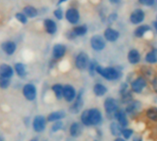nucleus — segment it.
<instances>
[{
    "mask_svg": "<svg viewBox=\"0 0 157 141\" xmlns=\"http://www.w3.org/2000/svg\"><path fill=\"white\" fill-rule=\"evenodd\" d=\"M103 121V114L97 108L84 110L81 115V124L85 126L99 125Z\"/></svg>",
    "mask_w": 157,
    "mask_h": 141,
    "instance_id": "nucleus-1",
    "label": "nucleus"
},
{
    "mask_svg": "<svg viewBox=\"0 0 157 141\" xmlns=\"http://www.w3.org/2000/svg\"><path fill=\"white\" fill-rule=\"evenodd\" d=\"M95 73L100 75L102 78L108 81H115L119 80L122 77V72L117 67L114 66H107L104 67L101 65H97L95 68Z\"/></svg>",
    "mask_w": 157,
    "mask_h": 141,
    "instance_id": "nucleus-2",
    "label": "nucleus"
},
{
    "mask_svg": "<svg viewBox=\"0 0 157 141\" xmlns=\"http://www.w3.org/2000/svg\"><path fill=\"white\" fill-rule=\"evenodd\" d=\"M64 19L71 25H78L81 20V12L77 7L70 6L64 12Z\"/></svg>",
    "mask_w": 157,
    "mask_h": 141,
    "instance_id": "nucleus-3",
    "label": "nucleus"
},
{
    "mask_svg": "<svg viewBox=\"0 0 157 141\" xmlns=\"http://www.w3.org/2000/svg\"><path fill=\"white\" fill-rule=\"evenodd\" d=\"M104 108H105V111L106 113L107 118H109V119L114 118L115 113L119 109L118 108V102L116 99H114L112 97H108L104 102Z\"/></svg>",
    "mask_w": 157,
    "mask_h": 141,
    "instance_id": "nucleus-4",
    "label": "nucleus"
},
{
    "mask_svg": "<svg viewBox=\"0 0 157 141\" xmlns=\"http://www.w3.org/2000/svg\"><path fill=\"white\" fill-rule=\"evenodd\" d=\"M73 103L70 105L68 112L72 114H78V113H81L83 105H84V102H83V91L81 90L80 92L77 93V96L75 98V100L72 102Z\"/></svg>",
    "mask_w": 157,
    "mask_h": 141,
    "instance_id": "nucleus-5",
    "label": "nucleus"
},
{
    "mask_svg": "<svg viewBox=\"0 0 157 141\" xmlns=\"http://www.w3.org/2000/svg\"><path fill=\"white\" fill-rule=\"evenodd\" d=\"M90 45L92 49L95 52H102L105 50L106 46V42L103 35L100 34H94L90 39Z\"/></svg>",
    "mask_w": 157,
    "mask_h": 141,
    "instance_id": "nucleus-6",
    "label": "nucleus"
},
{
    "mask_svg": "<svg viewBox=\"0 0 157 141\" xmlns=\"http://www.w3.org/2000/svg\"><path fill=\"white\" fill-rule=\"evenodd\" d=\"M90 62V57L87 53L85 52H80L75 57V66L77 69L81 70H85L88 67Z\"/></svg>",
    "mask_w": 157,
    "mask_h": 141,
    "instance_id": "nucleus-7",
    "label": "nucleus"
},
{
    "mask_svg": "<svg viewBox=\"0 0 157 141\" xmlns=\"http://www.w3.org/2000/svg\"><path fill=\"white\" fill-rule=\"evenodd\" d=\"M146 86H147V80H146V79L143 76L137 77L130 83L131 91L134 92V93H137V94L141 93L142 91L146 88Z\"/></svg>",
    "mask_w": 157,
    "mask_h": 141,
    "instance_id": "nucleus-8",
    "label": "nucleus"
},
{
    "mask_svg": "<svg viewBox=\"0 0 157 141\" xmlns=\"http://www.w3.org/2000/svg\"><path fill=\"white\" fill-rule=\"evenodd\" d=\"M67 46L63 43H56L52 48V59L55 61L61 60L67 54Z\"/></svg>",
    "mask_w": 157,
    "mask_h": 141,
    "instance_id": "nucleus-9",
    "label": "nucleus"
},
{
    "mask_svg": "<svg viewBox=\"0 0 157 141\" xmlns=\"http://www.w3.org/2000/svg\"><path fill=\"white\" fill-rule=\"evenodd\" d=\"M22 94L26 100L32 102L36 99L37 96V90L36 87L32 83H27L22 88Z\"/></svg>",
    "mask_w": 157,
    "mask_h": 141,
    "instance_id": "nucleus-10",
    "label": "nucleus"
},
{
    "mask_svg": "<svg viewBox=\"0 0 157 141\" xmlns=\"http://www.w3.org/2000/svg\"><path fill=\"white\" fill-rule=\"evenodd\" d=\"M46 119L44 115H36L33 120V128L36 133H42L46 127Z\"/></svg>",
    "mask_w": 157,
    "mask_h": 141,
    "instance_id": "nucleus-11",
    "label": "nucleus"
},
{
    "mask_svg": "<svg viewBox=\"0 0 157 141\" xmlns=\"http://www.w3.org/2000/svg\"><path fill=\"white\" fill-rule=\"evenodd\" d=\"M103 37L105 38V42H108V43H115L117 42L119 37H120V33L117 30L108 26L105 31H104V34H103Z\"/></svg>",
    "mask_w": 157,
    "mask_h": 141,
    "instance_id": "nucleus-12",
    "label": "nucleus"
},
{
    "mask_svg": "<svg viewBox=\"0 0 157 141\" xmlns=\"http://www.w3.org/2000/svg\"><path fill=\"white\" fill-rule=\"evenodd\" d=\"M43 27L44 32L49 35H55L57 32V24L51 18H45L43 20Z\"/></svg>",
    "mask_w": 157,
    "mask_h": 141,
    "instance_id": "nucleus-13",
    "label": "nucleus"
},
{
    "mask_svg": "<svg viewBox=\"0 0 157 141\" xmlns=\"http://www.w3.org/2000/svg\"><path fill=\"white\" fill-rule=\"evenodd\" d=\"M77 96V91L75 88L70 85L67 84L63 86V98L67 102H72Z\"/></svg>",
    "mask_w": 157,
    "mask_h": 141,
    "instance_id": "nucleus-14",
    "label": "nucleus"
},
{
    "mask_svg": "<svg viewBox=\"0 0 157 141\" xmlns=\"http://www.w3.org/2000/svg\"><path fill=\"white\" fill-rule=\"evenodd\" d=\"M145 19V13L141 9H137L133 10L129 16V21L133 25H139L141 22H143Z\"/></svg>",
    "mask_w": 157,
    "mask_h": 141,
    "instance_id": "nucleus-15",
    "label": "nucleus"
},
{
    "mask_svg": "<svg viewBox=\"0 0 157 141\" xmlns=\"http://www.w3.org/2000/svg\"><path fill=\"white\" fill-rule=\"evenodd\" d=\"M1 50L7 55H13L17 51V43L12 40L5 41L1 43Z\"/></svg>",
    "mask_w": 157,
    "mask_h": 141,
    "instance_id": "nucleus-16",
    "label": "nucleus"
},
{
    "mask_svg": "<svg viewBox=\"0 0 157 141\" xmlns=\"http://www.w3.org/2000/svg\"><path fill=\"white\" fill-rule=\"evenodd\" d=\"M114 119L116 120V122H117L123 128L128 127V116L127 113L124 110L122 109H118L115 114H114Z\"/></svg>",
    "mask_w": 157,
    "mask_h": 141,
    "instance_id": "nucleus-17",
    "label": "nucleus"
},
{
    "mask_svg": "<svg viewBox=\"0 0 157 141\" xmlns=\"http://www.w3.org/2000/svg\"><path fill=\"white\" fill-rule=\"evenodd\" d=\"M14 68L7 64V63H2L0 64V77L7 78V79H11L14 75Z\"/></svg>",
    "mask_w": 157,
    "mask_h": 141,
    "instance_id": "nucleus-18",
    "label": "nucleus"
},
{
    "mask_svg": "<svg viewBox=\"0 0 157 141\" xmlns=\"http://www.w3.org/2000/svg\"><path fill=\"white\" fill-rule=\"evenodd\" d=\"M140 109H141V102L140 101L133 100L129 103L127 104V106H126L124 111L126 112L127 114H135Z\"/></svg>",
    "mask_w": 157,
    "mask_h": 141,
    "instance_id": "nucleus-19",
    "label": "nucleus"
},
{
    "mask_svg": "<svg viewBox=\"0 0 157 141\" xmlns=\"http://www.w3.org/2000/svg\"><path fill=\"white\" fill-rule=\"evenodd\" d=\"M83 132V125L78 122H73L69 126V135L72 137H78Z\"/></svg>",
    "mask_w": 157,
    "mask_h": 141,
    "instance_id": "nucleus-20",
    "label": "nucleus"
},
{
    "mask_svg": "<svg viewBox=\"0 0 157 141\" xmlns=\"http://www.w3.org/2000/svg\"><path fill=\"white\" fill-rule=\"evenodd\" d=\"M21 12L24 13L28 19H34V18H36L39 15L38 9L35 8L33 5H26V6H24L22 10H21Z\"/></svg>",
    "mask_w": 157,
    "mask_h": 141,
    "instance_id": "nucleus-21",
    "label": "nucleus"
},
{
    "mask_svg": "<svg viewBox=\"0 0 157 141\" xmlns=\"http://www.w3.org/2000/svg\"><path fill=\"white\" fill-rule=\"evenodd\" d=\"M128 61L131 65H137L140 62V54L137 49H130L128 53Z\"/></svg>",
    "mask_w": 157,
    "mask_h": 141,
    "instance_id": "nucleus-22",
    "label": "nucleus"
},
{
    "mask_svg": "<svg viewBox=\"0 0 157 141\" xmlns=\"http://www.w3.org/2000/svg\"><path fill=\"white\" fill-rule=\"evenodd\" d=\"M65 117H66V112L63 110H60V111L50 113L46 117V121L50 123H54L56 121H62V119H64Z\"/></svg>",
    "mask_w": 157,
    "mask_h": 141,
    "instance_id": "nucleus-23",
    "label": "nucleus"
},
{
    "mask_svg": "<svg viewBox=\"0 0 157 141\" xmlns=\"http://www.w3.org/2000/svg\"><path fill=\"white\" fill-rule=\"evenodd\" d=\"M72 32L76 35V37H83L88 33V26L86 24H78L75 25L72 29Z\"/></svg>",
    "mask_w": 157,
    "mask_h": 141,
    "instance_id": "nucleus-24",
    "label": "nucleus"
},
{
    "mask_svg": "<svg viewBox=\"0 0 157 141\" xmlns=\"http://www.w3.org/2000/svg\"><path fill=\"white\" fill-rule=\"evenodd\" d=\"M14 72L17 74L18 77L23 79L26 77L27 75V69H26V66L23 63L21 62H17L14 64Z\"/></svg>",
    "mask_w": 157,
    "mask_h": 141,
    "instance_id": "nucleus-25",
    "label": "nucleus"
},
{
    "mask_svg": "<svg viewBox=\"0 0 157 141\" xmlns=\"http://www.w3.org/2000/svg\"><path fill=\"white\" fill-rule=\"evenodd\" d=\"M151 27L147 24H143V25H140L138 26L135 30H134V35L137 38H142L148 32L151 31Z\"/></svg>",
    "mask_w": 157,
    "mask_h": 141,
    "instance_id": "nucleus-26",
    "label": "nucleus"
},
{
    "mask_svg": "<svg viewBox=\"0 0 157 141\" xmlns=\"http://www.w3.org/2000/svg\"><path fill=\"white\" fill-rule=\"evenodd\" d=\"M94 93L95 96L97 97H103L106 94L107 92V88L105 85L102 84V83H95L94 86Z\"/></svg>",
    "mask_w": 157,
    "mask_h": 141,
    "instance_id": "nucleus-27",
    "label": "nucleus"
},
{
    "mask_svg": "<svg viewBox=\"0 0 157 141\" xmlns=\"http://www.w3.org/2000/svg\"><path fill=\"white\" fill-rule=\"evenodd\" d=\"M145 62L151 65L157 63V48H152L146 54Z\"/></svg>",
    "mask_w": 157,
    "mask_h": 141,
    "instance_id": "nucleus-28",
    "label": "nucleus"
},
{
    "mask_svg": "<svg viewBox=\"0 0 157 141\" xmlns=\"http://www.w3.org/2000/svg\"><path fill=\"white\" fill-rule=\"evenodd\" d=\"M109 129H110L111 134H112L114 136L117 137V136H120V135H121V132H122L123 127H122L117 122L114 121V122H111L110 126H109Z\"/></svg>",
    "mask_w": 157,
    "mask_h": 141,
    "instance_id": "nucleus-29",
    "label": "nucleus"
},
{
    "mask_svg": "<svg viewBox=\"0 0 157 141\" xmlns=\"http://www.w3.org/2000/svg\"><path fill=\"white\" fill-rule=\"evenodd\" d=\"M52 91L57 100H61L63 98V85L60 83H56L52 86Z\"/></svg>",
    "mask_w": 157,
    "mask_h": 141,
    "instance_id": "nucleus-30",
    "label": "nucleus"
},
{
    "mask_svg": "<svg viewBox=\"0 0 157 141\" xmlns=\"http://www.w3.org/2000/svg\"><path fill=\"white\" fill-rule=\"evenodd\" d=\"M146 117L149 120L157 123V107L155 106L149 107L146 111Z\"/></svg>",
    "mask_w": 157,
    "mask_h": 141,
    "instance_id": "nucleus-31",
    "label": "nucleus"
},
{
    "mask_svg": "<svg viewBox=\"0 0 157 141\" xmlns=\"http://www.w3.org/2000/svg\"><path fill=\"white\" fill-rule=\"evenodd\" d=\"M14 18L16 19V20H17L18 22H20V23L22 24V25L27 24L28 21H29V19H28V18L26 17V15H25L24 13H22L21 11L16 12L15 15H14Z\"/></svg>",
    "mask_w": 157,
    "mask_h": 141,
    "instance_id": "nucleus-32",
    "label": "nucleus"
},
{
    "mask_svg": "<svg viewBox=\"0 0 157 141\" xmlns=\"http://www.w3.org/2000/svg\"><path fill=\"white\" fill-rule=\"evenodd\" d=\"M131 101H133V96H132V91H128L127 92L121 94V102L124 104L129 103Z\"/></svg>",
    "mask_w": 157,
    "mask_h": 141,
    "instance_id": "nucleus-33",
    "label": "nucleus"
},
{
    "mask_svg": "<svg viewBox=\"0 0 157 141\" xmlns=\"http://www.w3.org/2000/svg\"><path fill=\"white\" fill-rule=\"evenodd\" d=\"M98 65V63L95 61V60H90L89 62V65H88V72H89V75L91 77H94L95 76V68H96V65Z\"/></svg>",
    "mask_w": 157,
    "mask_h": 141,
    "instance_id": "nucleus-34",
    "label": "nucleus"
},
{
    "mask_svg": "<svg viewBox=\"0 0 157 141\" xmlns=\"http://www.w3.org/2000/svg\"><path fill=\"white\" fill-rule=\"evenodd\" d=\"M53 15H54V17H55L56 20H62L64 19V10L62 9L61 7H57L56 9H54Z\"/></svg>",
    "mask_w": 157,
    "mask_h": 141,
    "instance_id": "nucleus-35",
    "label": "nucleus"
},
{
    "mask_svg": "<svg viewBox=\"0 0 157 141\" xmlns=\"http://www.w3.org/2000/svg\"><path fill=\"white\" fill-rule=\"evenodd\" d=\"M133 134H134L133 129H131V128H128V127L123 128V129H122V132H121V135H122V136H123V138H124V139H126V140L129 139V138L133 135Z\"/></svg>",
    "mask_w": 157,
    "mask_h": 141,
    "instance_id": "nucleus-36",
    "label": "nucleus"
},
{
    "mask_svg": "<svg viewBox=\"0 0 157 141\" xmlns=\"http://www.w3.org/2000/svg\"><path fill=\"white\" fill-rule=\"evenodd\" d=\"M117 19H118V14L117 12H112V13H110L107 16L105 20H106V23L108 25H112V24H114L117 20Z\"/></svg>",
    "mask_w": 157,
    "mask_h": 141,
    "instance_id": "nucleus-37",
    "label": "nucleus"
},
{
    "mask_svg": "<svg viewBox=\"0 0 157 141\" xmlns=\"http://www.w3.org/2000/svg\"><path fill=\"white\" fill-rule=\"evenodd\" d=\"M64 126V123L62 121H56V122H54L52 126H51V131L53 133H56L58 132L59 130H61Z\"/></svg>",
    "mask_w": 157,
    "mask_h": 141,
    "instance_id": "nucleus-38",
    "label": "nucleus"
},
{
    "mask_svg": "<svg viewBox=\"0 0 157 141\" xmlns=\"http://www.w3.org/2000/svg\"><path fill=\"white\" fill-rule=\"evenodd\" d=\"M10 82H11L10 79L0 77V88H1V89H3V90L8 89L10 86Z\"/></svg>",
    "mask_w": 157,
    "mask_h": 141,
    "instance_id": "nucleus-39",
    "label": "nucleus"
},
{
    "mask_svg": "<svg viewBox=\"0 0 157 141\" xmlns=\"http://www.w3.org/2000/svg\"><path fill=\"white\" fill-rule=\"evenodd\" d=\"M139 3L145 7H152L155 4V0H138Z\"/></svg>",
    "mask_w": 157,
    "mask_h": 141,
    "instance_id": "nucleus-40",
    "label": "nucleus"
},
{
    "mask_svg": "<svg viewBox=\"0 0 157 141\" xmlns=\"http://www.w3.org/2000/svg\"><path fill=\"white\" fill-rule=\"evenodd\" d=\"M65 37L67 39V40H69V41H73V40H75L77 37H76V35L74 34V32H72V30H68V31H67L66 32V33H65Z\"/></svg>",
    "mask_w": 157,
    "mask_h": 141,
    "instance_id": "nucleus-41",
    "label": "nucleus"
},
{
    "mask_svg": "<svg viewBox=\"0 0 157 141\" xmlns=\"http://www.w3.org/2000/svg\"><path fill=\"white\" fill-rule=\"evenodd\" d=\"M128 91H129V90H128V82H123V83H121L120 89H119V93H120V95L123 94V93H125V92H127Z\"/></svg>",
    "mask_w": 157,
    "mask_h": 141,
    "instance_id": "nucleus-42",
    "label": "nucleus"
},
{
    "mask_svg": "<svg viewBox=\"0 0 157 141\" xmlns=\"http://www.w3.org/2000/svg\"><path fill=\"white\" fill-rule=\"evenodd\" d=\"M151 87H152L154 92L157 93V77L152 79V80H151Z\"/></svg>",
    "mask_w": 157,
    "mask_h": 141,
    "instance_id": "nucleus-43",
    "label": "nucleus"
},
{
    "mask_svg": "<svg viewBox=\"0 0 157 141\" xmlns=\"http://www.w3.org/2000/svg\"><path fill=\"white\" fill-rule=\"evenodd\" d=\"M108 1L112 5H117V4H119L122 1V0H108Z\"/></svg>",
    "mask_w": 157,
    "mask_h": 141,
    "instance_id": "nucleus-44",
    "label": "nucleus"
},
{
    "mask_svg": "<svg viewBox=\"0 0 157 141\" xmlns=\"http://www.w3.org/2000/svg\"><path fill=\"white\" fill-rule=\"evenodd\" d=\"M68 0H57V3H56V6L57 7H60V5H62V4H64V3H66V2H67Z\"/></svg>",
    "mask_w": 157,
    "mask_h": 141,
    "instance_id": "nucleus-45",
    "label": "nucleus"
},
{
    "mask_svg": "<svg viewBox=\"0 0 157 141\" xmlns=\"http://www.w3.org/2000/svg\"><path fill=\"white\" fill-rule=\"evenodd\" d=\"M132 141H142V137L141 136H135Z\"/></svg>",
    "mask_w": 157,
    "mask_h": 141,
    "instance_id": "nucleus-46",
    "label": "nucleus"
},
{
    "mask_svg": "<svg viewBox=\"0 0 157 141\" xmlns=\"http://www.w3.org/2000/svg\"><path fill=\"white\" fill-rule=\"evenodd\" d=\"M114 141H127L126 139H124L123 137H121V136H117V137H116L115 138V140Z\"/></svg>",
    "mask_w": 157,
    "mask_h": 141,
    "instance_id": "nucleus-47",
    "label": "nucleus"
},
{
    "mask_svg": "<svg viewBox=\"0 0 157 141\" xmlns=\"http://www.w3.org/2000/svg\"><path fill=\"white\" fill-rule=\"evenodd\" d=\"M152 27H153V29L155 30V32H157V21H156V20H154V21L152 22Z\"/></svg>",
    "mask_w": 157,
    "mask_h": 141,
    "instance_id": "nucleus-48",
    "label": "nucleus"
},
{
    "mask_svg": "<svg viewBox=\"0 0 157 141\" xmlns=\"http://www.w3.org/2000/svg\"><path fill=\"white\" fill-rule=\"evenodd\" d=\"M30 141H39V138H38L37 136H33V138H31Z\"/></svg>",
    "mask_w": 157,
    "mask_h": 141,
    "instance_id": "nucleus-49",
    "label": "nucleus"
},
{
    "mask_svg": "<svg viewBox=\"0 0 157 141\" xmlns=\"http://www.w3.org/2000/svg\"><path fill=\"white\" fill-rule=\"evenodd\" d=\"M0 141H5V136L0 133Z\"/></svg>",
    "mask_w": 157,
    "mask_h": 141,
    "instance_id": "nucleus-50",
    "label": "nucleus"
},
{
    "mask_svg": "<svg viewBox=\"0 0 157 141\" xmlns=\"http://www.w3.org/2000/svg\"><path fill=\"white\" fill-rule=\"evenodd\" d=\"M155 2H156V3H157V0H155Z\"/></svg>",
    "mask_w": 157,
    "mask_h": 141,
    "instance_id": "nucleus-51",
    "label": "nucleus"
},
{
    "mask_svg": "<svg viewBox=\"0 0 157 141\" xmlns=\"http://www.w3.org/2000/svg\"><path fill=\"white\" fill-rule=\"evenodd\" d=\"M156 21H157V18H156Z\"/></svg>",
    "mask_w": 157,
    "mask_h": 141,
    "instance_id": "nucleus-52",
    "label": "nucleus"
},
{
    "mask_svg": "<svg viewBox=\"0 0 157 141\" xmlns=\"http://www.w3.org/2000/svg\"><path fill=\"white\" fill-rule=\"evenodd\" d=\"M95 141H97V140H95Z\"/></svg>",
    "mask_w": 157,
    "mask_h": 141,
    "instance_id": "nucleus-53",
    "label": "nucleus"
}]
</instances>
